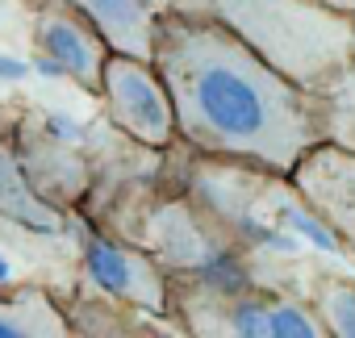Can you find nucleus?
Returning <instances> with one entry per match:
<instances>
[{"instance_id":"obj_6","label":"nucleus","mask_w":355,"mask_h":338,"mask_svg":"<svg viewBox=\"0 0 355 338\" xmlns=\"http://www.w3.org/2000/svg\"><path fill=\"white\" fill-rule=\"evenodd\" d=\"M284 188L355 255V146L318 142L284 180Z\"/></svg>"},{"instance_id":"obj_3","label":"nucleus","mask_w":355,"mask_h":338,"mask_svg":"<svg viewBox=\"0 0 355 338\" xmlns=\"http://www.w3.org/2000/svg\"><path fill=\"white\" fill-rule=\"evenodd\" d=\"M167 317L180 338H326L309 301L222 276H171Z\"/></svg>"},{"instance_id":"obj_4","label":"nucleus","mask_w":355,"mask_h":338,"mask_svg":"<svg viewBox=\"0 0 355 338\" xmlns=\"http://www.w3.org/2000/svg\"><path fill=\"white\" fill-rule=\"evenodd\" d=\"M109 125L138 142L142 150H171L175 146V113L163 75L155 71L150 59L121 55L113 51L101 71V92H96Z\"/></svg>"},{"instance_id":"obj_9","label":"nucleus","mask_w":355,"mask_h":338,"mask_svg":"<svg viewBox=\"0 0 355 338\" xmlns=\"http://www.w3.org/2000/svg\"><path fill=\"white\" fill-rule=\"evenodd\" d=\"M30 5H67L84 13L113 51L150 59L155 21L163 9H171V0H30Z\"/></svg>"},{"instance_id":"obj_13","label":"nucleus","mask_w":355,"mask_h":338,"mask_svg":"<svg viewBox=\"0 0 355 338\" xmlns=\"http://www.w3.org/2000/svg\"><path fill=\"white\" fill-rule=\"evenodd\" d=\"M318 5H330V9H338V13L355 17V0H318Z\"/></svg>"},{"instance_id":"obj_10","label":"nucleus","mask_w":355,"mask_h":338,"mask_svg":"<svg viewBox=\"0 0 355 338\" xmlns=\"http://www.w3.org/2000/svg\"><path fill=\"white\" fill-rule=\"evenodd\" d=\"M0 338H76L71 309L42 284L0 288Z\"/></svg>"},{"instance_id":"obj_2","label":"nucleus","mask_w":355,"mask_h":338,"mask_svg":"<svg viewBox=\"0 0 355 338\" xmlns=\"http://www.w3.org/2000/svg\"><path fill=\"white\" fill-rule=\"evenodd\" d=\"M201 13L313 96L355 67V17L318 0H205Z\"/></svg>"},{"instance_id":"obj_8","label":"nucleus","mask_w":355,"mask_h":338,"mask_svg":"<svg viewBox=\"0 0 355 338\" xmlns=\"http://www.w3.org/2000/svg\"><path fill=\"white\" fill-rule=\"evenodd\" d=\"M17 134V125H0V226H13L30 238H63L71 234L76 217L34 184Z\"/></svg>"},{"instance_id":"obj_7","label":"nucleus","mask_w":355,"mask_h":338,"mask_svg":"<svg viewBox=\"0 0 355 338\" xmlns=\"http://www.w3.org/2000/svg\"><path fill=\"white\" fill-rule=\"evenodd\" d=\"M30 46L42 67L71 80L80 92H88V96L101 92V71H105V59L113 55V46L84 13H76L67 5H34Z\"/></svg>"},{"instance_id":"obj_5","label":"nucleus","mask_w":355,"mask_h":338,"mask_svg":"<svg viewBox=\"0 0 355 338\" xmlns=\"http://www.w3.org/2000/svg\"><path fill=\"white\" fill-rule=\"evenodd\" d=\"M84 276L96 288V296L150 313V317H167L171 276L134 242L113 238L105 230H88L84 234Z\"/></svg>"},{"instance_id":"obj_11","label":"nucleus","mask_w":355,"mask_h":338,"mask_svg":"<svg viewBox=\"0 0 355 338\" xmlns=\"http://www.w3.org/2000/svg\"><path fill=\"white\" fill-rule=\"evenodd\" d=\"M134 317H138V309L113 305L105 296H88L71 309L76 338H180V334H163L155 326H142Z\"/></svg>"},{"instance_id":"obj_12","label":"nucleus","mask_w":355,"mask_h":338,"mask_svg":"<svg viewBox=\"0 0 355 338\" xmlns=\"http://www.w3.org/2000/svg\"><path fill=\"white\" fill-rule=\"evenodd\" d=\"M309 309L326 338H355V280L338 272H318L309 284Z\"/></svg>"},{"instance_id":"obj_1","label":"nucleus","mask_w":355,"mask_h":338,"mask_svg":"<svg viewBox=\"0 0 355 338\" xmlns=\"http://www.w3.org/2000/svg\"><path fill=\"white\" fill-rule=\"evenodd\" d=\"M150 63L167 84L175 142L197 159L288 180L330 134L322 96L272 71L251 46L201 9H163Z\"/></svg>"}]
</instances>
